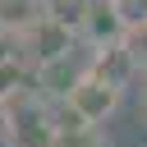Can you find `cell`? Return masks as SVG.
Instances as JSON below:
<instances>
[{
    "label": "cell",
    "mask_w": 147,
    "mask_h": 147,
    "mask_svg": "<svg viewBox=\"0 0 147 147\" xmlns=\"http://www.w3.org/2000/svg\"><path fill=\"white\" fill-rule=\"evenodd\" d=\"M51 133H55V106L32 87H23L0 106V138L9 147H51Z\"/></svg>",
    "instance_id": "cell-1"
},
{
    "label": "cell",
    "mask_w": 147,
    "mask_h": 147,
    "mask_svg": "<svg viewBox=\"0 0 147 147\" xmlns=\"http://www.w3.org/2000/svg\"><path fill=\"white\" fill-rule=\"evenodd\" d=\"M87 69H92V74H101V78H106V83H115V87H129V83L138 78V69H133V60H129L124 41L87 46Z\"/></svg>",
    "instance_id": "cell-6"
},
{
    "label": "cell",
    "mask_w": 147,
    "mask_h": 147,
    "mask_svg": "<svg viewBox=\"0 0 147 147\" xmlns=\"http://www.w3.org/2000/svg\"><path fill=\"white\" fill-rule=\"evenodd\" d=\"M87 69V55H78L74 46L64 51V55H55V60H46V64H37L32 69V87H37V96H46V101H60L69 87H74V78Z\"/></svg>",
    "instance_id": "cell-5"
},
{
    "label": "cell",
    "mask_w": 147,
    "mask_h": 147,
    "mask_svg": "<svg viewBox=\"0 0 147 147\" xmlns=\"http://www.w3.org/2000/svg\"><path fill=\"white\" fill-rule=\"evenodd\" d=\"M41 5H46V9H64L69 0H41Z\"/></svg>",
    "instance_id": "cell-13"
},
{
    "label": "cell",
    "mask_w": 147,
    "mask_h": 147,
    "mask_svg": "<svg viewBox=\"0 0 147 147\" xmlns=\"http://www.w3.org/2000/svg\"><path fill=\"white\" fill-rule=\"evenodd\" d=\"M110 5H115V14H119L124 28H133V23L147 18V0H110Z\"/></svg>",
    "instance_id": "cell-11"
},
{
    "label": "cell",
    "mask_w": 147,
    "mask_h": 147,
    "mask_svg": "<svg viewBox=\"0 0 147 147\" xmlns=\"http://www.w3.org/2000/svg\"><path fill=\"white\" fill-rule=\"evenodd\" d=\"M69 46H78V32H74L69 18H60V14H51V9H41V14L14 37V51H18V60H23L28 69H37V64L64 55Z\"/></svg>",
    "instance_id": "cell-3"
},
{
    "label": "cell",
    "mask_w": 147,
    "mask_h": 147,
    "mask_svg": "<svg viewBox=\"0 0 147 147\" xmlns=\"http://www.w3.org/2000/svg\"><path fill=\"white\" fill-rule=\"evenodd\" d=\"M51 147H110L101 124H78L69 119L64 110H55V133H51Z\"/></svg>",
    "instance_id": "cell-7"
},
{
    "label": "cell",
    "mask_w": 147,
    "mask_h": 147,
    "mask_svg": "<svg viewBox=\"0 0 147 147\" xmlns=\"http://www.w3.org/2000/svg\"><path fill=\"white\" fill-rule=\"evenodd\" d=\"M28 83H32V69H28L14 51H0V106H5L9 96H18Z\"/></svg>",
    "instance_id": "cell-9"
},
{
    "label": "cell",
    "mask_w": 147,
    "mask_h": 147,
    "mask_svg": "<svg viewBox=\"0 0 147 147\" xmlns=\"http://www.w3.org/2000/svg\"><path fill=\"white\" fill-rule=\"evenodd\" d=\"M41 9H46L41 0H0V32L5 37H18Z\"/></svg>",
    "instance_id": "cell-8"
},
{
    "label": "cell",
    "mask_w": 147,
    "mask_h": 147,
    "mask_svg": "<svg viewBox=\"0 0 147 147\" xmlns=\"http://www.w3.org/2000/svg\"><path fill=\"white\" fill-rule=\"evenodd\" d=\"M133 83H142V87H138V106H142V110H147V69H142V74H138V78H133Z\"/></svg>",
    "instance_id": "cell-12"
},
{
    "label": "cell",
    "mask_w": 147,
    "mask_h": 147,
    "mask_svg": "<svg viewBox=\"0 0 147 147\" xmlns=\"http://www.w3.org/2000/svg\"><path fill=\"white\" fill-rule=\"evenodd\" d=\"M119 101H124V87H115V83H106L101 74H92V69H83L78 78H74V87L55 101L69 119H78V124H106L115 110H119Z\"/></svg>",
    "instance_id": "cell-2"
},
{
    "label": "cell",
    "mask_w": 147,
    "mask_h": 147,
    "mask_svg": "<svg viewBox=\"0 0 147 147\" xmlns=\"http://www.w3.org/2000/svg\"><path fill=\"white\" fill-rule=\"evenodd\" d=\"M74 32H78L83 46H106V41H119L124 37V23H119V14H115L110 0H78Z\"/></svg>",
    "instance_id": "cell-4"
},
{
    "label": "cell",
    "mask_w": 147,
    "mask_h": 147,
    "mask_svg": "<svg viewBox=\"0 0 147 147\" xmlns=\"http://www.w3.org/2000/svg\"><path fill=\"white\" fill-rule=\"evenodd\" d=\"M119 41H124V51H129L133 69L142 74V69H147V18H142V23H133V28H124V37H119Z\"/></svg>",
    "instance_id": "cell-10"
}]
</instances>
